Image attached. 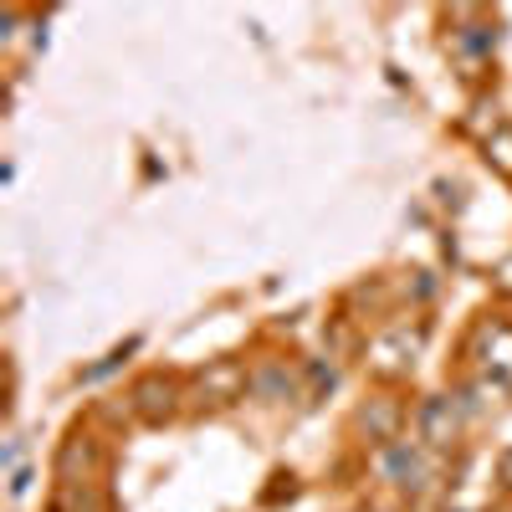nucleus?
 <instances>
[{
  "label": "nucleus",
  "instance_id": "1",
  "mask_svg": "<svg viewBox=\"0 0 512 512\" xmlns=\"http://www.w3.org/2000/svg\"><path fill=\"white\" fill-rule=\"evenodd\" d=\"M241 390H251V374L236 359H216L200 374V400H210V405H231Z\"/></svg>",
  "mask_w": 512,
  "mask_h": 512
},
{
  "label": "nucleus",
  "instance_id": "2",
  "mask_svg": "<svg viewBox=\"0 0 512 512\" xmlns=\"http://www.w3.org/2000/svg\"><path fill=\"white\" fill-rule=\"evenodd\" d=\"M415 425H420V441H425V446H451L456 431H461V415H456V405H451L446 395H431V400L420 405Z\"/></svg>",
  "mask_w": 512,
  "mask_h": 512
},
{
  "label": "nucleus",
  "instance_id": "3",
  "mask_svg": "<svg viewBox=\"0 0 512 512\" xmlns=\"http://www.w3.org/2000/svg\"><path fill=\"white\" fill-rule=\"evenodd\" d=\"M175 379H164V374H144L139 384H134V410L144 415V420H169V415H175Z\"/></svg>",
  "mask_w": 512,
  "mask_h": 512
},
{
  "label": "nucleus",
  "instance_id": "4",
  "mask_svg": "<svg viewBox=\"0 0 512 512\" xmlns=\"http://www.w3.org/2000/svg\"><path fill=\"white\" fill-rule=\"evenodd\" d=\"M384 472H390L400 487H410V492L425 487V461H420V451H410V446H390V451H384Z\"/></svg>",
  "mask_w": 512,
  "mask_h": 512
},
{
  "label": "nucleus",
  "instance_id": "5",
  "mask_svg": "<svg viewBox=\"0 0 512 512\" xmlns=\"http://www.w3.org/2000/svg\"><path fill=\"white\" fill-rule=\"evenodd\" d=\"M359 425L369 431V441L390 446V441H395V431H400V405H395V400H374V405L359 415Z\"/></svg>",
  "mask_w": 512,
  "mask_h": 512
},
{
  "label": "nucleus",
  "instance_id": "6",
  "mask_svg": "<svg viewBox=\"0 0 512 512\" xmlns=\"http://www.w3.org/2000/svg\"><path fill=\"white\" fill-rule=\"evenodd\" d=\"M487 164L497 169V175L512 180V123H497L487 134Z\"/></svg>",
  "mask_w": 512,
  "mask_h": 512
},
{
  "label": "nucleus",
  "instance_id": "7",
  "mask_svg": "<svg viewBox=\"0 0 512 512\" xmlns=\"http://www.w3.org/2000/svg\"><path fill=\"white\" fill-rule=\"evenodd\" d=\"M98 466V446L88 441V436H72L67 446H62V456H57V466H62V477H72V466Z\"/></svg>",
  "mask_w": 512,
  "mask_h": 512
},
{
  "label": "nucleus",
  "instance_id": "8",
  "mask_svg": "<svg viewBox=\"0 0 512 512\" xmlns=\"http://www.w3.org/2000/svg\"><path fill=\"white\" fill-rule=\"evenodd\" d=\"M282 390H292V374L282 369V364H272V369H262L251 379V395H262V400H272V395H282Z\"/></svg>",
  "mask_w": 512,
  "mask_h": 512
},
{
  "label": "nucleus",
  "instance_id": "9",
  "mask_svg": "<svg viewBox=\"0 0 512 512\" xmlns=\"http://www.w3.org/2000/svg\"><path fill=\"white\" fill-rule=\"evenodd\" d=\"M497 472H502V482L512 487V451H502V461H497Z\"/></svg>",
  "mask_w": 512,
  "mask_h": 512
}]
</instances>
